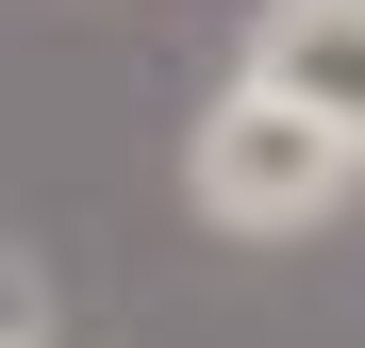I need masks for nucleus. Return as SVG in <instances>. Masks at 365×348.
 Masks as SVG:
<instances>
[{
    "mask_svg": "<svg viewBox=\"0 0 365 348\" xmlns=\"http://www.w3.org/2000/svg\"><path fill=\"white\" fill-rule=\"evenodd\" d=\"M0 348H50V315H34V265L0 249Z\"/></svg>",
    "mask_w": 365,
    "mask_h": 348,
    "instance_id": "nucleus-3",
    "label": "nucleus"
},
{
    "mask_svg": "<svg viewBox=\"0 0 365 348\" xmlns=\"http://www.w3.org/2000/svg\"><path fill=\"white\" fill-rule=\"evenodd\" d=\"M349 166H365V149L332 133V116H299L282 83H232L200 133H182V183H200L216 232H316V216L349 199Z\"/></svg>",
    "mask_w": 365,
    "mask_h": 348,
    "instance_id": "nucleus-1",
    "label": "nucleus"
},
{
    "mask_svg": "<svg viewBox=\"0 0 365 348\" xmlns=\"http://www.w3.org/2000/svg\"><path fill=\"white\" fill-rule=\"evenodd\" d=\"M250 83H282L299 116H332L365 149V0H266L250 17Z\"/></svg>",
    "mask_w": 365,
    "mask_h": 348,
    "instance_id": "nucleus-2",
    "label": "nucleus"
}]
</instances>
